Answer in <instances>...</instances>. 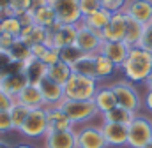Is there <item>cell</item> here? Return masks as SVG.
<instances>
[{
  "instance_id": "obj_48",
  "label": "cell",
  "mask_w": 152,
  "mask_h": 148,
  "mask_svg": "<svg viewBox=\"0 0 152 148\" xmlns=\"http://www.w3.org/2000/svg\"><path fill=\"white\" fill-rule=\"evenodd\" d=\"M143 148H152V141H149V143H147V145H145Z\"/></svg>"
},
{
  "instance_id": "obj_27",
  "label": "cell",
  "mask_w": 152,
  "mask_h": 148,
  "mask_svg": "<svg viewBox=\"0 0 152 148\" xmlns=\"http://www.w3.org/2000/svg\"><path fill=\"white\" fill-rule=\"evenodd\" d=\"M73 73L92 78V79H97V74H96V55H85L81 60H78L73 65Z\"/></svg>"
},
{
  "instance_id": "obj_30",
  "label": "cell",
  "mask_w": 152,
  "mask_h": 148,
  "mask_svg": "<svg viewBox=\"0 0 152 148\" xmlns=\"http://www.w3.org/2000/svg\"><path fill=\"white\" fill-rule=\"evenodd\" d=\"M28 113H30V108H27L25 104H21V102H18V101H14L12 108L9 110L11 120H12V129H14V131H20V129H21V125L25 123Z\"/></svg>"
},
{
  "instance_id": "obj_20",
  "label": "cell",
  "mask_w": 152,
  "mask_h": 148,
  "mask_svg": "<svg viewBox=\"0 0 152 148\" xmlns=\"http://www.w3.org/2000/svg\"><path fill=\"white\" fill-rule=\"evenodd\" d=\"M18 102L25 104L27 108L30 110H36V108H46L44 106V99H42V94H41V88L39 85H27L16 97Z\"/></svg>"
},
{
  "instance_id": "obj_40",
  "label": "cell",
  "mask_w": 152,
  "mask_h": 148,
  "mask_svg": "<svg viewBox=\"0 0 152 148\" xmlns=\"http://www.w3.org/2000/svg\"><path fill=\"white\" fill-rule=\"evenodd\" d=\"M18 37H12V36H9V34H0V51H9L11 49V46L14 44V41H16Z\"/></svg>"
},
{
  "instance_id": "obj_1",
  "label": "cell",
  "mask_w": 152,
  "mask_h": 148,
  "mask_svg": "<svg viewBox=\"0 0 152 148\" xmlns=\"http://www.w3.org/2000/svg\"><path fill=\"white\" fill-rule=\"evenodd\" d=\"M120 69L129 83H145L152 73V53L138 46L131 48Z\"/></svg>"
},
{
  "instance_id": "obj_41",
  "label": "cell",
  "mask_w": 152,
  "mask_h": 148,
  "mask_svg": "<svg viewBox=\"0 0 152 148\" xmlns=\"http://www.w3.org/2000/svg\"><path fill=\"white\" fill-rule=\"evenodd\" d=\"M48 48H50L48 44H34V46H30V57H34L36 60H41L46 55Z\"/></svg>"
},
{
  "instance_id": "obj_38",
  "label": "cell",
  "mask_w": 152,
  "mask_h": 148,
  "mask_svg": "<svg viewBox=\"0 0 152 148\" xmlns=\"http://www.w3.org/2000/svg\"><path fill=\"white\" fill-rule=\"evenodd\" d=\"M41 62H42L46 67L55 65L57 62H60V51H58V49H55V48H48V51H46V55L41 58Z\"/></svg>"
},
{
  "instance_id": "obj_34",
  "label": "cell",
  "mask_w": 152,
  "mask_h": 148,
  "mask_svg": "<svg viewBox=\"0 0 152 148\" xmlns=\"http://www.w3.org/2000/svg\"><path fill=\"white\" fill-rule=\"evenodd\" d=\"M11 7H12L14 14L20 18L34 9V0H11Z\"/></svg>"
},
{
  "instance_id": "obj_16",
  "label": "cell",
  "mask_w": 152,
  "mask_h": 148,
  "mask_svg": "<svg viewBox=\"0 0 152 148\" xmlns=\"http://www.w3.org/2000/svg\"><path fill=\"white\" fill-rule=\"evenodd\" d=\"M32 20H34V25L42 27L46 30H53L55 27H58L57 14H55V11L51 9V5L48 2L34 5V9H32Z\"/></svg>"
},
{
  "instance_id": "obj_43",
  "label": "cell",
  "mask_w": 152,
  "mask_h": 148,
  "mask_svg": "<svg viewBox=\"0 0 152 148\" xmlns=\"http://www.w3.org/2000/svg\"><path fill=\"white\" fill-rule=\"evenodd\" d=\"M143 106L147 108V111L152 113V90H147V94L143 97Z\"/></svg>"
},
{
  "instance_id": "obj_15",
  "label": "cell",
  "mask_w": 152,
  "mask_h": 148,
  "mask_svg": "<svg viewBox=\"0 0 152 148\" xmlns=\"http://www.w3.org/2000/svg\"><path fill=\"white\" fill-rule=\"evenodd\" d=\"M39 88H41V94H42V99H44V106L46 108L58 106L64 101V86L58 85V83H55L48 76L39 81Z\"/></svg>"
},
{
  "instance_id": "obj_42",
  "label": "cell",
  "mask_w": 152,
  "mask_h": 148,
  "mask_svg": "<svg viewBox=\"0 0 152 148\" xmlns=\"http://www.w3.org/2000/svg\"><path fill=\"white\" fill-rule=\"evenodd\" d=\"M14 101H16L14 97H11V95H7L5 92L0 90V111H9L12 108Z\"/></svg>"
},
{
  "instance_id": "obj_24",
  "label": "cell",
  "mask_w": 152,
  "mask_h": 148,
  "mask_svg": "<svg viewBox=\"0 0 152 148\" xmlns=\"http://www.w3.org/2000/svg\"><path fill=\"white\" fill-rule=\"evenodd\" d=\"M110 20H112V12L101 7L99 11H96V12H92V14L85 16V18L81 20V23H83V25H87L88 28L96 30V32H103V30L108 27Z\"/></svg>"
},
{
  "instance_id": "obj_26",
  "label": "cell",
  "mask_w": 152,
  "mask_h": 148,
  "mask_svg": "<svg viewBox=\"0 0 152 148\" xmlns=\"http://www.w3.org/2000/svg\"><path fill=\"white\" fill-rule=\"evenodd\" d=\"M50 79H53L55 83H58V85H66L67 81H69V78L73 76V67L71 65H67V64H64V62H57L55 65H51V67H48V74H46Z\"/></svg>"
},
{
  "instance_id": "obj_9",
  "label": "cell",
  "mask_w": 152,
  "mask_h": 148,
  "mask_svg": "<svg viewBox=\"0 0 152 148\" xmlns=\"http://www.w3.org/2000/svg\"><path fill=\"white\" fill-rule=\"evenodd\" d=\"M76 148H108L101 125H81L76 129Z\"/></svg>"
},
{
  "instance_id": "obj_49",
  "label": "cell",
  "mask_w": 152,
  "mask_h": 148,
  "mask_svg": "<svg viewBox=\"0 0 152 148\" xmlns=\"http://www.w3.org/2000/svg\"><path fill=\"white\" fill-rule=\"evenodd\" d=\"M0 34H2V27H0Z\"/></svg>"
},
{
  "instance_id": "obj_36",
  "label": "cell",
  "mask_w": 152,
  "mask_h": 148,
  "mask_svg": "<svg viewBox=\"0 0 152 148\" xmlns=\"http://www.w3.org/2000/svg\"><path fill=\"white\" fill-rule=\"evenodd\" d=\"M99 2H101L103 9H106L112 14H115V12H124V9H126L129 0H99Z\"/></svg>"
},
{
  "instance_id": "obj_23",
  "label": "cell",
  "mask_w": 152,
  "mask_h": 148,
  "mask_svg": "<svg viewBox=\"0 0 152 148\" xmlns=\"http://www.w3.org/2000/svg\"><path fill=\"white\" fill-rule=\"evenodd\" d=\"M94 102H96V106H97V110H99L101 115L108 113V111H112L113 108L118 106L112 86H99V90H97V94L94 97Z\"/></svg>"
},
{
  "instance_id": "obj_44",
  "label": "cell",
  "mask_w": 152,
  "mask_h": 148,
  "mask_svg": "<svg viewBox=\"0 0 152 148\" xmlns=\"http://www.w3.org/2000/svg\"><path fill=\"white\" fill-rule=\"evenodd\" d=\"M11 5V0H0V11H4V9H7Z\"/></svg>"
},
{
  "instance_id": "obj_22",
  "label": "cell",
  "mask_w": 152,
  "mask_h": 148,
  "mask_svg": "<svg viewBox=\"0 0 152 148\" xmlns=\"http://www.w3.org/2000/svg\"><path fill=\"white\" fill-rule=\"evenodd\" d=\"M48 37H50V30L37 27V25H25L21 28V34L18 39H21L23 42H27L28 46H34V44H46L48 42Z\"/></svg>"
},
{
  "instance_id": "obj_11",
  "label": "cell",
  "mask_w": 152,
  "mask_h": 148,
  "mask_svg": "<svg viewBox=\"0 0 152 148\" xmlns=\"http://www.w3.org/2000/svg\"><path fill=\"white\" fill-rule=\"evenodd\" d=\"M124 14L143 27L149 25L152 23V0H129L124 9Z\"/></svg>"
},
{
  "instance_id": "obj_18",
  "label": "cell",
  "mask_w": 152,
  "mask_h": 148,
  "mask_svg": "<svg viewBox=\"0 0 152 148\" xmlns=\"http://www.w3.org/2000/svg\"><path fill=\"white\" fill-rule=\"evenodd\" d=\"M103 136L108 147H127V127L120 123H101Z\"/></svg>"
},
{
  "instance_id": "obj_4",
  "label": "cell",
  "mask_w": 152,
  "mask_h": 148,
  "mask_svg": "<svg viewBox=\"0 0 152 148\" xmlns=\"http://www.w3.org/2000/svg\"><path fill=\"white\" fill-rule=\"evenodd\" d=\"M149 141H152V120L149 116L136 115L127 125V147L143 148Z\"/></svg>"
},
{
  "instance_id": "obj_25",
  "label": "cell",
  "mask_w": 152,
  "mask_h": 148,
  "mask_svg": "<svg viewBox=\"0 0 152 148\" xmlns=\"http://www.w3.org/2000/svg\"><path fill=\"white\" fill-rule=\"evenodd\" d=\"M136 115L138 113H133V111H127L126 108L117 106V108H113V110L108 111V113H103L101 116H103V122L104 123H120V125H126L127 127Z\"/></svg>"
},
{
  "instance_id": "obj_46",
  "label": "cell",
  "mask_w": 152,
  "mask_h": 148,
  "mask_svg": "<svg viewBox=\"0 0 152 148\" xmlns=\"http://www.w3.org/2000/svg\"><path fill=\"white\" fill-rule=\"evenodd\" d=\"M145 85H147V88H149V90H152V73H151V76L147 78V81H145Z\"/></svg>"
},
{
  "instance_id": "obj_32",
  "label": "cell",
  "mask_w": 152,
  "mask_h": 148,
  "mask_svg": "<svg viewBox=\"0 0 152 148\" xmlns=\"http://www.w3.org/2000/svg\"><path fill=\"white\" fill-rule=\"evenodd\" d=\"M60 51V62H64V64H67V65H75L78 60H81L83 57H85V53L76 46V44H71V46H67V48H62V49H58Z\"/></svg>"
},
{
  "instance_id": "obj_35",
  "label": "cell",
  "mask_w": 152,
  "mask_h": 148,
  "mask_svg": "<svg viewBox=\"0 0 152 148\" xmlns=\"http://www.w3.org/2000/svg\"><path fill=\"white\" fill-rule=\"evenodd\" d=\"M78 5H80V12H81L83 18L101 9V2L99 0H78Z\"/></svg>"
},
{
  "instance_id": "obj_29",
  "label": "cell",
  "mask_w": 152,
  "mask_h": 148,
  "mask_svg": "<svg viewBox=\"0 0 152 148\" xmlns=\"http://www.w3.org/2000/svg\"><path fill=\"white\" fill-rule=\"evenodd\" d=\"M115 69H117V65H115L110 58H106L101 53L96 55V74H97V81L110 78L115 73Z\"/></svg>"
},
{
  "instance_id": "obj_17",
  "label": "cell",
  "mask_w": 152,
  "mask_h": 148,
  "mask_svg": "<svg viewBox=\"0 0 152 148\" xmlns=\"http://www.w3.org/2000/svg\"><path fill=\"white\" fill-rule=\"evenodd\" d=\"M131 51V46H127L124 41H118V42H103L101 46V55H104L106 58H110L117 67H122V64L126 62L127 55Z\"/></svg>"
},
{
  "instance_id": "obj_28",
  "label": "cell",
  "mask_w": 152,
  "mask_h": 148,
  "mask_svg": "<svg viewBox=\"0 0 152 148\" xmlns=\"http://www.w3.org/2000/svg\"><path fill=\"white\" fill-rule=\"evenodd\" d=\"M143 34V25H140L138 21L131 20L127 16V27H126V37H124V42L131 48H136L140 44V39Z\"/></svg>"
},
{
  "instance_id": "obj_21",
  "label": "cell",
  "mask_w": 152,
  "mask_h": 148,
  "mask_svg": "<svg viewBox=\"0 0 152 148\" xmlns=\"http://www.w3.org/2000/svg\"><path fill=\"white\" fill-rule=\"evenodd\" d=\"M21 65H23V73L30 85H39V81L46 78L48 74V67L41 60H36L34 57H28L25 62H21Z\"/></svg>"
},
{
  "instance_id": "obj_13",
  "label": "cell",
  "mask_w": 152,
  "mask_h": 148,
  "mask_svg": "<svg viewBox=\"0 0 152 148\" xmlns=\"http://www.w3.org/2000/svg\"><path fill=\"white\" fill-rule=\"evenodd\" d=\"M126 27H127V16L124 12H115V14H112V20H110L108 27L101 32L103 41H106V42L124 41V37H126Z\"/></svg>"
},
{
  "instance_id": "obj_8",
  "label": "cell",
  "mask_w": 152,
  "mask_h": 148,
  "mask_svg": "<svg viewBox=\"0 0 152 148\" xmlns=\"http://www.w3.org/2000/svg\"><path fill=\"white\" fill-rule=\"evenodd\" d=\"M103 42H104V41H103L101 32H96V30L88 28V27L83 25V23L78 25L75 44L85 53V55H97V53L101 51Z\"/></svg>"
},
{
  "instance_id": "obj_6",
  "label": "cell",
  "mask_w": 152,
  "mask_h": 148,
  "mask_svg": "<svg viewBox=\"0 0 152 148\" xmlns=\"http://www.w3.org/2000/svg\"><path fill=\"white\" fill-rule=\"evenodd\" d=\"M50 131L48 127V116H46V108H36V110H30L25 123L21 125L20 132L28 138V139H39V138H44L46 132Z\"/></svg>"
},
{
  "instance_id": "obj_7",
  "label": "cell",
  "mask_w": 152,
  "mask_h": 148,
  "mask_svg": "<svg viewBox=\"0 0 152 148\" xmlns=\"http://www.w3.org/2000/svg\"><path fill=\"white\" fill-rule=\"evenodd\" d=\"M57 14L58 25H80L83 16L80 12L78 0H46Z\"/></svg>"
},
{
  "instance_id": "obj_47",
  "label": "cell",
  "mask_w": 152,
  "mask_h": 148,
  "mask_svg": "<svg viewBox=\"0 0 152 148\" xmlns=\"http://www.w3.org/2000/svg\"><path fill=\"white\" fill-rule=\"evenodd\" d=\"M14 148H36V147H32V145H16Z\"/></svg>"
},
{
  "instance_id": "obj_14",
  "label": "cell",
  "mask_w": 152,
  "mask_h": 148,
  "mask_svg": "<svg viewBox=\"0 0 152 148\" xmlns=\"http://www.w3.org/2000/svg\"><path fill=\"white\" fill-rule=\"evenodd\" d=\"M27 85H28V79L25 73H0V90L14 99Z\"/></svg>"
},
{
  "instance_id": "obj_45",
  "label": "cell",
  "mask_w": 152,
  "mask_h": 148,
  "mask_svg": "<svg viewBox=\"0 0 152 148\" xmlns=\"http://www.w3.org/2000/svg\"><path fill=\"white\" fill-rule=\"evenodd\" d=\"M0 148H14L11 143H7V141H4V139H0Z\"/></svg>"
},
{
  "instance_id": "obj_37",
  "label": "cell",
  "mask_w": 152,
  "mask_h": 148,
  "mask_svg": "<svg viewBox=\"0 0 152 148\" xmlns=\"http://www.w3.org/2000/svg\"><path fill=\"white\" fill-rule=\"evenodd\" d=\"M138 48L147 49V51L152 53V23H149V25L143 27V34H142V39H140Z\"/></svg>"
},
{
  "instance_id": "obj_10",
  "label": "cell",
  "mask_w": 152,
  "mask_h": 148,
  "mask_svg": "<svg viewBox=\"0 0 152 148\" xmlns=\"http://www.w3.org/2000/svg\"><path fill=\"white\" fill-rule=\"evenodd\" d=\"M76 30H78V25H58L53 30H50V37H48L46 44L55 49L67 48V46L75 44Z\"/></svg>"
},
{
  "instance_id": "obj_12",
  "label": "cell",
  "mask_w": 152,
  "mask_h": 148,
  "mask_svg": "<svg viewBox=\"0 0 152 148\" xmlns=\"http://www.w3.org/2000/svg\"><path fill=\"white\" fill-rule=\"evenodd\" d=\"M42 139H44L42 148H76V129L48 131Z\"/></svg>"
},
{
  "instance_id": "obj_33",
  "label": "cell",
  "mask_w": 152,
  "mask_h": 148,
  "mask_svg": "<svg viewBox=\"0 0 152 148\" xmlns=\"http://www.w3.org/2000/svg\"><path fill=\"white\" fill-rule=\"evenodd\" d=\"M0 27H2V32H4V34H9V36H12V37H20L21 28H23L21 20H20L18 16L0 20Z\"/></svg>"
},
{
  "instance_id": "obj_19",
  "label": "cell",
  "mask_w": 152,
  "mask_h": 148,
  "mask_svg": "<svg viewBox=\"0 0 152 148\" xmlns=\"http://www.w3.org/2000/svg\"><path fill=\"white\" fill-rule=\"evenodd\" d=\"M46 116H48L50 131H71V129H75V123L69 120V116L62 111L60 106L46 108Z\"/></svg>"
},
{
  "instance_id": "obj_5",
  "label": "cell",
  "mask_w": 152,
  "mask_h": 148,
  "mask_svg": "<svg viewBox=\"0 0 152 148\" xmlns=\"http://www.w3.org/2000/svg\"><path fill=\"white\" fill-rule=\"evenodd\" d=\"M110 86L113 90L115 97H117V104L120 108H126L127 111H133V113H138L142 110L143 99L140 97V94L133 83H129L127 79H122V81H115Z\"/></svg>"
},
{
  "instance_id": "obj_39",
  "label": "cell",
  "mask_w": 152,
  "mask_h": 148,
  "mask_svg": "<svg viewBox=\"0 0 152 148\" xmlns=\"http://www.w3.org/2000/svg\"><path fill=\"white\" fill-rule=\"evenodd\" d=\"M11 131H14V129H12V120H11L9 111H0V136L7 134Z\"/></svg>"
},
{
  "instance_id": "obj_2",
  "label": "cell",
  "mask_w": 152,
  "mask_h": 148,
  "mask_svg": "<svg viewBox=\"0 0 152 148\" xmlns=\"http://www.w3.org/2000/svg\"><path fill=\"white\" fill-rule=\"evenodd\" d=\"M99 81L73 73L69 81L64 85V99L67 101H94L97 90H99Z\"/></svg>"
},
{
  "instance_id": "obj_3",
  "label": "cell",
  "mask_w": 152,
  "mask_h": 148,
  "mask_svg": "<svg viewBox=\"0 0 152 148\" xmlns=\"http://www.w3.org/2000/svg\"><path fill=\"white\" fill-rule=\"evenodd\" d=\"M62 111L69 116V120L75 125H87L90 120H94L97 115H101L94 101H67L64 99L58 104Z\"/></svg>"
},
{
  "instance_id": "obj_31",
  "label": "cell",
  "mask_w": 152,
  "mask_h": 148,
  "mask_svg": "<svg viewBox=\"0 0 152 148\" xmlns=\"http://www.w3.org/2000/svg\"><path fill=\"white\" fill-rule=\"evenodd\" d=\"M7 55L11 57L12 62H25L30 57V46L27 42H23L21 39H16L14 44L11 46V49L7 51Z\"/></svg>"
}]
</instances>
